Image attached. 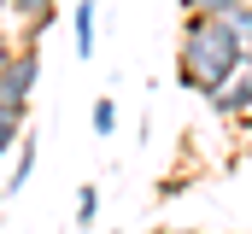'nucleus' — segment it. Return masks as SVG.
I'll return each mask as SVG.
<instances>
[{"label": "nucleus", "mask_w": 252, "mask_h": 234, "mask_svg": "<svg viewBox=\"0 0 252 234\" xmlns=\"http://www.w3.org/2000/svg\"><path fill=\"white\" fill-rule=\"evenodd\" d=\"M94 217H100V187L82 181L76 187V229H94Z\"/></svg>", "instance_id": "obj_6"}, {"label": "nucleus", "mask_w": 252, "mask_h": 234, "mask_svg": "<svg viewBox=\"0 0 252 234\" xmlns=\"http://www.w3.org/2000/svg\"><path fill=\"white\" fill-rule=\"evenodd\" d=\"M112 129H118V100L100 94V100H94V135H112Z\"/></svg>", "instance_id": "obj_10"}, {"label": "nucleus", "mask_w": 252, "mask_h": 234, "mask_svg": "<svg viewBox=\"0 0 252 234\" xmlns=\"http://www.w3.org/2000/svg\"><path fill=\"white\" fill-rule=\"evenodd\" d=\"M229 18V29H235V41L247 47V58H252V6H235V12H223Z\"/></svg>", "instance_id": "obj_9"}, {"label": "nucleus", "mask_w": 252, "mask_h": 234, "mask_svg": "<svg viewBox=\"0 0 252 234\" xmlns=\"http://www.w3.org/2000/svg\"><path fill=\"white\" fill-rule=\"evenodd\" d=\"M164 234H199V229H164Z\"/></svg>", "instance_id": "obj_12"}, {"label": "nucleus", "mask_w": 252, "mask_h": 234, "mask_svg": "<svg viewBox=\"0 0 252 234\" xmlns=\"http://www.w3.org/2000/svg\"><path fill=\"white\" fill-rule=\"evenodd\" d=\"M70 29H76V58H94V0H76Z\"/></svg>", "instance_id": "obj_5"}, {"label": "nucleus", "mask_w": 252, "mask_h": 234, "mask_svg": "<svg viewBox=\"0 0 252 234\" xmlns=\"http://www.w3.org/2000/svg\"><path fill=\"white\" fill-rule=\"evenodd\" d=\"M35 176V135L24 129V141H18V152H12V176H6V187H0V199H12L24 181Z\"/></svg>", "instance_id": "obj_4"}, {"label": "nucleus", "mask_w": 252, "mask_h": 234, "mask_svg": "<svg viewBox=\"0 0 252 234\" xmlns=\"http://www.w3.org/2000/svg\"><path fill=\"white\" fill-rule=\"evenodd\" d=\"M147 234H164V229H147Z\"/></svg>", "instance_id": "obj_14"}, {"label": "nucleus", "mask_w": 252, "mask_h": 234, "mask_svg": "<svg viewBox=\"0 0 252 234\" xmlns=\"http://www.w3.org/2000/svg\"><path fill=\"white\" fill-rule=\"evenodd\" d=\"M211 112H217V117H235V123L252 117V64H247V70H235V76L211 94Z\"/></svg>", "instance_id": "obj_3"}, {"label": "nucleus", "mask_w": 252, "mask_h": 234, "mask_svg": "<svg viewBox=\"0 0 252 234\" xmlns=\"http://www.w3.org/2000/svg\"><path fill=\"white\" fill-rule=\"evenodd\" d=\"M18 53V35H6V29H0V70H6V58Z\"/></svg>", "instance_id": "obj_11"}, {"label": "nucleus", "mask_w": 252, "mask_h": 234, "mask_svg": "<svg viewBox=\"0 0 252 234\" xmlns=\"http://www.w3.org/2000/svg\"><path fill=\"white\" fill-rule=\"evenodd\" d=\"M6 117H12V112H0V123H6Z\"/></svg>", "instance_id": "obj_13"}, {"label": "nucleus", "mask_w": 252, "mask_h": 234, "mask_svg": "<svg viewBox=\"0 0 252 234\" xmlns=\"http://www.w3.org/2000/svg\"><path fill=\"white\" fill-rule=\"evenodd\" d=\"M0 12H6V0H0Z\"/></svg>", "instance_id": "obj_15"}, {"label": "nucleus", "mask_w": 252, "mask_h": 234, "mask_svg": "<svg viewBox=\"0 0 252 234\" xmlns=\"http://www.w3.org/2000/svg\"><path fill=\"white\" fill-rule=\"evenodd\" d=\"M252 58L235 41L229 18H182V41H176V88H188L199 100H211L235 70H247Z\"/></svg>", "instance_id": "obj_1"}, {"label": "nucleus", "mask_w": 252, "mask_h": 234, "mask_svg": "<svg viewBox=\"0 0 252 234\" xmlns=\"http://www.w3.org/2000/svg\"><path fill=\"white\" fill-rule=\"evenodd\" d=\"M235 6H252V0H182V18H223Z\"/></svg>", "instance_id": "obj_7"}, {"label": "nucleus", "mask_w": 252, "mask_h": 234, "mask_svg": "<svg viewBox=\"0 0 252 234\" xmlns=\"http://www.w3.org/2000/svg\"><path fill=\"white\" fill-rule=\"evenodd\" d=\"M6 12L24 18V24H30V18H59V0H6Z\"/></svg>", "instance_id": "obj_8"}, {"label": "nucleus", "mask_w": 252, "mask_h": 234, "mask_svg": "<svg viewBox=\"0 0 252 234\" xmlns=\"http://www.w3.org/2000/svg\"><path fill=\"white\" fill-rule=\"evenodd\" d=\"M35 82H41V47H18L0 70V112H30Z\"/></svg>", "instance_id": "obj_2"}]
</instances>
